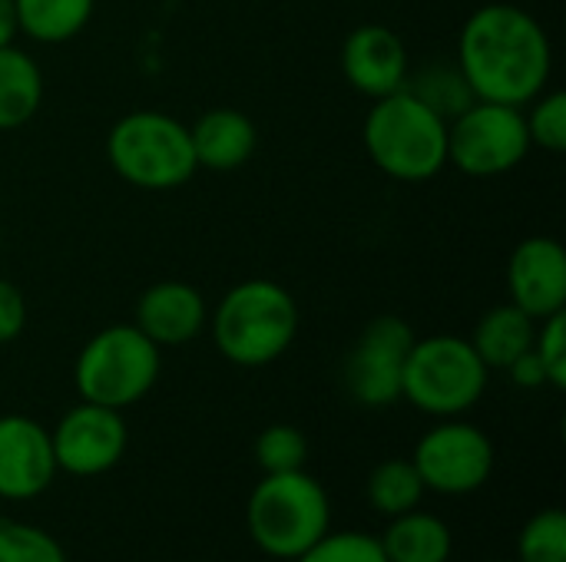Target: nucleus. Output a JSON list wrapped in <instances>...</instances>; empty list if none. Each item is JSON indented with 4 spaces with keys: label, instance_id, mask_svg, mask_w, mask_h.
Here are the masks:
<instances>
[{
    "label": "nucleus",
    "instance_id": "7ed1b4c3",
    "mask_svg": "<svg viewBox=\"0 0 566 562\" xmlns=\"http://www.w3.org/2000/svg\"><path fill=\"white\" fill-rule=\"evenodd\" d=\"M361 136L375 169L395 182H428L448 166V119L408 86L371 99Z\"/></svg>",
    "mask_w": 566,
    "mask_h": 562
},
{
    "label": "nucleus",
    "instance_id": "c756f323",
    "mask_svg": "<svg viewBox=\"0 0 566 562\" xmlns=\"http://www.w3.org/2000/svg\"><path fill=\"white\" fill-rule=\"evenodd\" d=\"M507 374H511V381H514L517 388H524V391L547 388V371H544L541 358L534 354V348L524 351L517 361H511V364H507Z\"/></svg>",
    "mask_w": 566,
    "mask_h": 562
},
{
    "label": "nucleus",
    "instance_id": "7c9ffc66",
    "mask_svg": "<svg viewBox=\"0 0 566 562\" xmlns=\"http://www.w3.org/2000/svg\"><path fill=\"white\" fill-rule=\"evenodd\" d=\"M20 26H17V7L13 0H0V46H10L17 40Z\"/></svg>",
    "mask_w": 566,
    "mask_h": 562
},
{
    "label": "nucleus",
    "instance_id": "473e14b6",
    "mask_svg": "<svg viewBox=\"0 0 566 562\" xmlns=\"http://www.w3.org/2000/svg\"><path fill=\"white\" fill-rule=\"evenodd\" d=\"M501 562H507V560H501Z\"/></svg>",
    "mask_w": 566,
    "mask_h": 562
},
{
    "label": "nucleus",
    "instance_id": "6ab92c4d",
    "mask_svg": "<svg viewBox=\"0 0 566 562\" xmlns=\"http://www.w3.org/2000/svg\"><path fill=\"white\" fill-rule=\"evenodd\" d=\"M451 530L434 513L408 510L391 520L381 537L388 562H448L451 560Z\"/></svg>",
    "mask_w": 566,
    "mask_h": 562
},
{
    "label": "nucleus",
    "instance_id": "393cba45",
    "mask_svg": "<svg viewBox=\"0 0 566 562\" xmlns=\"http://www.w3.org/2000/svg\"><path fill=\"white\" fill-rule=\"evenodd\" d=\"M0 562H66V553L46 530L0 520Z\"/></svg>",
    "mask_w": 566,
    "mask_h": 562
},
{
    "label": "nucleus",
    "instance_id": "2eb2a0df",
    "mask_svg": "<svg viewBox=\"0 0 566 562\" xmlns=\"http://www.w3.org/2000/svg\"><path fill=\"white\" fill-rule=\"evenodd\" d=\"M133 325L156 348H182L206 331L209 305L196 285L179 282V278H166V282L149 285L136 298Z\"/></svg>",
    "mask_w": 566,
    "mask_h": 562
},
{
    "label": "nucleus",
    "instance_id": "a878e982",
    "mask_svg": "<svg viewBox=\"0 0 566 562\" xmlns=\"http://www.w3.org/2000/svg\"><path fill=\"white\" fill-rule=\"evenodd\" d=\"M524 113L531 146H541L547 152H566V96L560 89H544L527 103Z\"/></svg>",
    "mask_w": 566,
    "mask_h": 562
},
{
    "label": "nucleus",
    "instance_id": "ddd939ff",
    "mask_svg": "<svg viewBox=\"0 0 566 562\" xmlns=\"http://www.w3.org/2000/svg\"><path fill=\"white\" fill-rule=\"evenodd\" d=\"M507 295L534 321L566 311V252L554 235H531L511 252Z\"/></svg>",
    "mask_w": 566,
    "mask_h": 562
},
{
    "label": "nucleus",
    "instance_id": "5701e85b",
    "mask_svg": "<svg viewBox=\"0 0 566 562\" xmlns=\"http://www.w3.org/2000/svg\"><path fill=\"white\" fill-rule=\"evenodd\" d=\"M517 562H566V513L560 507L541 510L521 530Z\"/></svg>",
    "mask_w": 566,
    "mask_h": 562
},
{
    "label": "nucleus",
    "instance_id": "4be33fe9",
    "mask_svg": "<svg viewBox=\"0 0 566 562\" xmlns=\"http://www.w3.org/2000/svg\"><path fill=\"white\" fill-rule=\"evenodd\" d=\"M421 103H428L438 116H444L448 123L464 113L474 103V93L464 79V73L458 70V63H434L418 70L415 76H408L405 83Z\"/></svg>",
    "mask_w": 566,
    "mask_h": 562
},
{
    "label": "nucleus",
    "instance_id": "a211bd4d",
    "mask_svg": "<svg viewBox=\"0 0 566 562\" xmlns=\"http://www.w3.org/2000/svg\"><path fill=\"white\" fill-rule=\"evenodd\" d=\"M43 103V70L20 46H0V132L27 126Z\"/></svg>",
    "mask_w": 566,
    "mask_h": 562
},
{
    "label": "nucleus",
    "instance_id": "6e6552de",
    "mask_svg": "<svg viewBox=\"0 0 566 562\" xmlns=\"http://www.w3.org/2000/svg\"><path fill=\"white\" fill-rule=\"evenodd\" d=\"M531 132L521 106L474 99L448 123V166L471 179H494L517 169L531 152Z\"/></svg>",
    "mask_w": 566,
    "mask_h": 562
},
{
    "label": "nucleus",
    "instance_id": "cd10ccee",
    "mask_svg": "<svg viewBox=\"0 0 566 562\" xmlns=\"http://www.w3.org/2000/svg\"><path fill=\"white\" fill-rule=\"evenodd\" d=\"M534 354L541 358L547 371V388L564 391L566 388V311H557L544 321H537L534 335Z\"/></svg>",
    "mask_w": 566,
    "mask_h": 562
},
{
    "label": "nucleus",
    "instance_id": "4468645a",
    "mask_svg": "<svg viewBox=\"0 0 566 562\" xmlns=\"http://www.w3.org/2000/svg\"><path fill=\"white\" fill-rule=\"evenodd\" d=\"M56 477L50 431L23 414L0 417V497L33 500Z\"/></svg>",
    "mask_w": 566,
    "mask_h": 562
},
{
    "label": "nucleus",
    "instance_id": "9d476101",
    "mask_svg": "<svg viewBox=\"0 0 566 562\" xmlns=\"http://www.w3.org/2000/svg\"><path fill=\"white\" fill-rule=\"evenodd\" d=\"M415 331L398 315L371 318L345 358V388L361 407H391L401 401V374Z\"/></svg>",
    "mask_w": 566,
    "mask_h": 562
},
{
    "label": "nucleus",
    "instance_id": "f03ea898",
    "mask_svg": "<svg viewBox=\"0 0 566 562\" xmlns=\"http://www.w3.org/2000/svg\"><path fill=\"white\" fill-rule=\"evenodd\" d=\"M298 325L302 311L285 285L272 278H245L219 298L206 328L229 364L265 368L292 348Z\"/></svg>",
    "mask_w": 566,
    "mask_h": 562
},
{
    "label": "nucleus",
    "instance_id": "c85d7f7f",
    "mask_svg": "<svg viewBox=\"0 0 566 562\" xmlns=\"http://www.w3.org/2000/svg\"><path fill=\"white\" fill-rule=\"evenodd\" d=\"M23 328H27V298L13 282L0 278V344L17 341Z\"/></svg>",
    "mask_w": 566,
    "mask_h": 562
},
{
    "label": "nucleus",
    "instance_id": "423d86ee",
    "mask_svg": "<svg viewBox=\"0 0 566 562\" xmlns=\"http://www.w3.org/2000/svg\"><path fill=\"white\" fill-rule=\"evenodd\" d=\"M163 348H156L133 321L96 331L76 354L73 384L80 401L126 411L139 404L159 381Z\"/></svg>",
    "mask_w": 566,
    "mask_h": 562
},
{
    "label": "nucleus",
    "instance_id": "f257e3e1",
    "mask_svg": "<svg viewBox=\"0 0 566 562\" xmlns=\"http://www.w3.org/2000/svg\"><path fill=\"white\" fill-rule=\"evenodd\" d=\"M458 70L474 99L527 106L554 73V46L541 20L517 3L478 7L458 33Z\"/></svg>",
    "mask_w": 566,
    "mask_h": 562
},
{
    "label": "nucleus",
    "instance_id": "b1692460",
    "mask_svg": "<svg viewBox=\"0 0 566 562\" xmlns=\"http://www.w3.org/2000/svg\"><path fill=\"white\" fill-rule=\"evenodd\" d=\"M255 460L262 474H289L302 470L308 460V441L292 424H272L255 441Z\"/></svg>",
    "mask_w": 566,
    "mask_h": 562
},
{
    "label": "nucleus",
    "instance_id": "f3484780",
    "mask_svg": "<svg viewBox=\"0 0 566 562\" xmlns=\"http://www.w3.org/2000/svg\"><path fill=\"white\" fill-rule=\"evenodd\" d=\"M534 335H537V321L507 301V305L491 308L478 321L471 344L491 371H507L511 361H517L524 351L534 348Z\"/></svg>",
    "mask_w": 566,
    "mask_h": 562
},
{
    "label": "nucleus",
    "instance_id": "39448f33",
    "mask_svg": "<svg viewBox=\"0 0 566 562\" xmlns=\"http://www.w3.org/2000/svg\"><path fill=\"white\" fill-rule=\"evenodd\" d=\"M328 494L305 470L265 474L249 497V537L265 556L295 562L328 533Z\"/></svg>",
    "mask_w": 566,
    "mask_h": 562
},
{
    "label": "nucleus",
    "instance_id": "1a4fd4ad",
    "mask_svg": "<svg viewBox=\"0 0 566 562\" xmlns=\"http://www.w3.org/2000/svg\"><path fill=\"white\" fill-rule=\"evenodd\" d=\"M411 464L421 474L424 490L464 497L488 484L494 470V444L481 427L444 417L418 441Z\"/></svg>",
    "mask_w": 566,
    "mask_h": 562
},
{
    "label": "nucleus",
    "instance_id": "20e7f679",
    "mask_svg": "<svg viewBox=\"0 0 566 562\" xmlns=\"http://www.w3.org/2000/svg\"><path fill=\"white\" fill-rule=\"evenodd\" d=\"M106 162L133 189L172 192L196 176L189 126L163 109H133L106 132Z\"/></svg>",
    "mask_w": 566,
    "mask_h": 562
},
{
    "label": "nucleus",
    "instance_id": "f8f14e48",
    "mask_svg": "<svg viewBox=\"0 0 566 562\" xmlns=\"http://www.w3.org/2000/svg\"><path fill=\"white\" fill-rule=\"evenodd\" d=\"M342 76L368 99H381L405 89L411 76L405 40L385 23L355 26L342 43Z\"/></svg>",
    "mask_w": 566,
    "mask_h": 562
},
{
    "label": "nucleus",
    "instance_id": "aec40b11",
    "mask_svg": "<svg viewBox=\"0 0 566 562\" xmlns=\"http://www.w3.org/2000/svg\"><path fill=\"white\" fill-rule=\"evenodd\" d=\"M17 26L36 43H66L80 36L96 10V0H13Z\"/></svg>",
    "mask_w": 566,
    "mask_h": 562
},
{
    "label": "nucleus",
    "instance_id": "0eeeda50",
    "mask_svg": "<svg viewBox=\"0 0 566 562\" xmlns=\"http://www.w3.org/2000/svg\"><path fill=\"white\" fill-rule=\"evenodd\" d=\"M488 374L491 368L481 361L471 338H415L401 374V397L431 417H461L484 397Z\"/></svg>",
    "mask_w": 566,
    "mask_h": 562
},
{
    "label": "nucleus",
    "instance_id": "9b49d317",
    "mask_svg": "<svg viewBox=\"0 0 566 562\" xmlns=\"http://www.w3.org/2000/svg\"><path fill=\"white\" fill-rule=\"evenodd\" d=\"M50 444L56 470L70 477H99L123 460L129 431L119 411L80 401L50 431Z\"/></svg>",
    "mask_w": 566,
    "mask_h": 562
},
{
    "label": "nucleus",
    "instance_id": "412c9836",
    "mask_svg": "<svg viewBox=\"0 0 566 562\" xmlns=\"http://www.w3.org/2000/svg\"><path fill=\"white\" fill-rule=\"evenodd\" d=\"M421 497H424V480L415 470V464L405 457L378 464L368 477V500L378 513L401 517L408 510H418Z\"/></svg>",
    "mask_w": 566,
    "mask_h": 562
},
{
    "label": "nucleus",
    "instance_id": "dca6fc26",
    "mask_svg": "<svg viewBox=\"0 0 566 562\" xmlns=\"http://www.w3.org/2000/svg\"><path fill=\"white\" fill-rule=\"evenodd\" d=\"M196 166L209 172H235L242 169L259 146L255 123L235 106H212L189 126Z\"/></svg>",
    "mask_w": 566,
    "mask_h": 562
},
{
    "label": "nucleus",
    "instance_id": "bb28decb",
    "mask_svg": "<svg viewBox=\"0 0 566 562\" xmlns=\"http://www.w3.org/2000/svg\"><path fill=\"white\" fill-rule=\"evenodd\" d=\"M295 562H388L381 540L368 533H325Z\"/></svg>",
    "mask_w": 566,
    "mask_h": 562
},
{
    "label": "nucleus",
    "instance_id": "2f4dec72",
    "mask_svg": "<svg viewBox=\"0 0 566 562\" xmlns=\"http://www.w3.org/2000/svg\"><path fill=\"white\" fill-rule=\"evenodd\" d=\"M0 245H3V229H0Z\"/></svg>",
    "mask_w": 566,
    "mask_h": 562
}]
</instances>
